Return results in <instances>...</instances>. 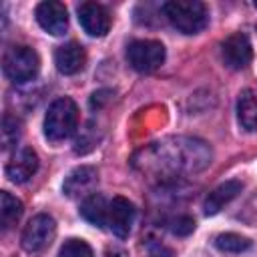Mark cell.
Here are the masks:
<instances>
[{
	"instance_id": "cell-1",
	"label": "cell",
	"mask_w": 257,
	"mask_h": 257,
	"mask_svg": "<svg viewBox=\"0 0 257 257\" xmlns=\"http://www.w3.org/2000/svg\"><path fill=\"white\" fill-rule=\"evenodd\" d=\"M211 147L195 137H167L143 147L133 157V167L157 179H179L209 167Z\"/></svg>"
},
{
	"instance_id": "cell-2",
	"label": "cell",
	"mask_w": 257,
	"mask_h": 257,
	"mask_svg": "<svg viewBox=\"0 0 257 257\" xmlns=\"http://www.w3.org/2000/svg\"><path fill=\"white\" fill-rule=\"evenodd\" d=\"M169 22L183 34H197L209 22L207 6L199 0H171L163 4Z\"/></svg>"
},
{
	"instance_id": "cell-3",
	"label": "cell",
	"mask_w": 257,
	"mask_h": 257,
	"mask_svg": "<svg viewBox=\"0 0 257 257\" xmlns=\"http://www.w3.org/2000/svg\"><path fill=\"white\" fill-rule=\"evenodd\" d=\"M78 126V106L72 98H56L44 116V135L48 141L58 143L68 139Z\"/></svg>"
},
{
	"instance_id": "cell-4",
	"label": "cell",
	"mask_w": 257,
	"mask_h": 257,
	"mask_svg": "<svg viewBox=\"0 0 257 257\" xmlns=\"http://www.w3.org/2000/svg\"><path fill=\"white\" fill-rule=\"evenodd\" d=\"M38 68H40V58L30 46H22V44L12 46L6 50L2 58L4 74L16 84L32 80L38 74Z\"/></svg>"
},
{
	"instance_id": "cell-5",
	"label": "cell",
	"mask_w": 257,
	"mask_h": 257,
	"mask_svg": "<svg viewBox=\"0 0 257 257\" xmlns=\"http://www.w3.org/2000/svg\"><path fill=\"white\" fill-rule=\"evenodd\" d=\"M126 60L139 72H153L165 62V46L159 40H133L126 46Z\"/></svg>"
},
{
	"instance_id": "cell-6",
	"label": "cell",
	"mask_w": 257,
	"mask_h": 257,
	"mask_svg": "<svg viewBox=\"0 0 257 257\" xmlns=\"http://www.w3.org/2000/svg\"><path fill=\"white\" fill-rule=\"evenodd\" d=\"M56 235V223L50 215H34L22 231V249L28 253H42Z\"/></svg>"
},
{
	"instance_id": "cell-7",
	"label": "cell",
	"mask_w": 257,
	"mask_h": 257,
	"mask_svg": "<svg viewBox=\"0 0 257 257\" xmlns=\"http://www.w3.org/2000/svg\"><path fill=\"white\" fill-rule=\"evenodd\" d=\"M221 56L223 62L233 70L247 68L253 58V46L249 36L243 32H233L231 36H227L221 44Z\"/></svg>"
},
{
	"instance_id": "cell-8",
	"label": "cell",
	"mask_w": 257,
	"mask_h": 257,
	"mask_svg": "<svg viewBox=\"0 0 257 257\" xmlns=\"http://www.w3.org/2000/svg\"><path fill=\"white\" fill-rule=\"evenodd\" d=\"M36 20L42 26V30H46L48 34H54V36L64 34L68 28V12H66L64 4L56 2V0L40 2L36 6Z\"/></svg>"
},
{
	"instance_id": "cell-9",
	"label": "cell",
	"mask_w": 257,
	"mask_h": 257,
	"mask_svg": "<svg viewBox=\"0 0 257 257\" xmlns=\"http://www.w3.org/2000/svg\"><path fill=\"white\" fill-rule=\"evenodd\" d=\"M78 22L90 36H104L110 30V14L102 4L82 2L78 6Z\"/></svg>"
},
{
	"instance_id": "cell-10",
	"label": "cell",
	"mask_w": 257,
	"mask_h": 257,
	"mask_svg": "<svg viewBox=\"0 0 257 257\" xmlns=\"http://www.w3.org/2000/svg\"><path fill=\"white\" fill-rule=\"evenodd\" d=\"M135 223V205L124 197H114L108 205V227L118 239H126Z\"/></svg>"
},
{
	"instance_id": "cell-11",
	"label": "cell",
	"mask_w": 257,
	"mask_h": 257,
	"mask_svg": "<svg viewBox=\"0 0 257 257\" xmlns=\"http://www.w3.org/2000/svg\"><path fill=\"white\" fill-rule=\"evenodd\" d=\"M38 171V155L30 147H22L6 165V177L12 183H26Z\"/></svg>"
},
{
	"instance_id": "cell-12",
	"label": "cell",
	"mask_w": 257,
	"mask_h": 257,
	"mask_svg": "<svg viewBox=\"0 0 257 257\" xmlns=\"http://www.w3.org/2000/svg\"><path fill=\"white\" fill-rule=\"evenodd\" d=\"M96 183H98V173H96V169H92V167H78V169H74V171L64 179L62 191H64L66 197H72V199L84 197V195L88 197V195H92Z\"/></svg>"
},
{
	"instance_id": "cell-13",
	"label": "cell",
	"mask_w": 257,
	"mask_h": 257,
	"mask_svg": "<svg viewBox=\"0 0 257 257\" xmlns=\"http://www.w3.org/2000/svg\"><path fill=\"white\" fill-rule=\"evenodd\" d=\"M86 62V52L78 42H66L60 44L54 52V64L58 72L62 74H76L84 68Z\"/></svg>"
},
{
	"instance_id": "cell-14",
	"label": "cell",
	"mask_w": 257,
	"mask_h": 257,
	"mask_svg": "<svg viewBox=\"0 0 257 257\" xmlns=\"http://www.w3.org/2000/svg\"><path fill=\"white\" fill-rule=\"evenodd\" d=\"M241 189H243V183L237 181V179L225 181V183H221L219 187H215V189L207 195V199H205V205H203L205 215H215V213H219L227 203H231V201L241 193Z\"/></svg>"
},
{
	"instance_id": "cell-15",
	"label": "cell",
	"mask_w": 257,
	"mask_h": 257,
	"mask_svg": "<svg viewBox=\"0 0 257 257\" xmlns=\"http://www.w3.org/2000/svg\"><path fill=\"white\" fill-rule=\"evenodd\" d=\"M237 120L243 131L247 133L257 131V94L249 88L241 90L237 98Z\"/></svg>"
},
{
	"instance_id": "cell-16",
	"label": "cell",
	"mask_w": 257,
	"mask_h": 257,
	"mask_svg": "<svg viewBox=\"0 0 257 257\" xmlns=\"http://www.w3.org/2000/svg\"><path fill=\"white\" fill-rule=\"evenodd\" d=\"M80 215L94 227L108 225V205H106L104 197L96 195V193L84 197V201L80 203Z\"/></svg>"
},
{
	"instance_id": "cell-17",
	"label": "cell",
	"mask_w": 257,
	"mask_h": 257,
	"mask_svg": "<svg viewBox=\"0 0 257 257\" xmlns=\"http://www.w3.org/2000/svg\"><path fill=\"white\" fill-rule=\"evenodd\" d=\"M20 215H22V203L16 197H12L8 191H2L0 193V225H2V229L6 231L10 227H14L18 223Z\"/></svg>"
},
{
	"instance_id": "cell-18",
	"label": "cell",
	"mask_w": 257,
	"mask_h": 257,
	"mask_svg": "<svg viewBox=\"0 0 257 257\" xmlns=\"http://www.w3.org/2000/svg\"><path fill=\"white\" fill-rule=\"evenodd\" d=\"M215 245H217V249H221L225 253H241L251 247V241L237 233H221V235H217Z\"/></svg>"
},
{
	"instance_id": "cell-19",
	"label": "cell",
	"mask_w": 257,
	"mask_h": 257,
	"mask_svg": "<svg viewBox=\"0 0 257 257\" xmlns=\"http://www.w3.org/2000/svg\"><path fill=\"white\" fill-rule=\"evenodd\" d=\"M20 120L12 114H4V120H2V149H10L18 143L20 139Z\"/></svg>"
},
{
	"instance_id": "cell-20",
	"label": "cell",
	"mask_w": 257,
	"mask_h": 257,
	"mask_svg": "<svg viewBox=\"0 0 257 257\" xmlns=\"http://www.w3.org/2000/svg\"><path fill=\"white\" fill-rule=\"evenodd\" d=\"M58 257H92V249L82 239H68L60 247Z\"/></svg>"
},
{
	"instance_id": "cell-21",
	"label": "cell",
	"mask_w": 257,
	"mask_h": 257,
	"mask_svg": "<svg viewBox=\"0 0 257 257\" xmlns=\"http://www.w3.org/2000/svg\"><path fill=\"white\" fill-rule=\"evenodd\" d=\"M169 227H171V231H173L175 235H181V237H185V235L193 233V229H195V221H193L189 215H181V217L173 219Z\"/></svg>"
},
{
	"instance_id": "cell-22",
	"label": "cell",
	"mask_w": 257,
	"mask_h": 257,
	"mask_svg": "<svg viewBox=\"0 0 257 257\" xmlns=\"http://www.w3.org/2000/svg\"><path fill=\"white\" fill-rule=\"evenodd\" d=\"M149 257H173V253H171L165 245L153 243V245H151V249H149Z\"/></svg>"
},
{
	"instance_id": "cell-23",
	"label": "cell",
	"mask_w": 257,
	"mask_h": 257,
	"mask_svg": "<svg viewBox=\"0 0 257 257\" xmlns=\"http://www.w3.org/2000/svg\"><path fill=\"white\" fill-rule=\"evenodd\" d=\"M104 257H124V255H122L120 251H106Z\"/></svg>"
},
{
	"instance_id": "cell-24",
	"label": "cell",
	"mask_w": 257,
	"mask_h": 257,
	"mask_svg": "<svg viewBox=\"0 0 257 257\" xmlns=\"http://www.w3.org/2000/svg\"><path fill=\"white\" fill-rule=\"evenodd\" d=\"M255 8H257V2H255Z\"/></svg>"
}]
</instances>
